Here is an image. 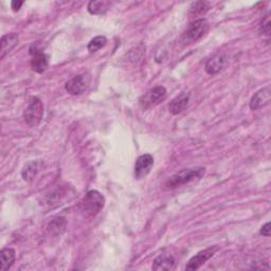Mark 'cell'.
Listing matches in <instances>:
<instances>
[{"label": "cell", "mask_w": 271, "mask_h": 271, "mask_svg": "<svg viewBox=\"0 0 271 271\" xmlns=\"http://www.w3.org/2000/svg\"><path fill=\"white\" fill-rule=\"evenodd\" d=\"M105 205V198L99 191H89L79 204L80 212L86 218H94Z\"/></svg>", "instance_id": "obj_1"}, {"label": "cell", "mask_w": 271, "mask_h": 271, "mask_svg": "<svg viewBox=\"0 0 271 271\" xmlns=\"http://www.w3.org/2000/svg\"><path fill=\"white\" fill-rule=\"evenodd\" d=\"M205 173V169L198 167V168H192V169H184L175 175H173L167 182L166 187L168 189H176L184 184H188L192 181L200 179Z\"/></svg>", "instance_id": "obj_2"}, {"label": "cell", "mask_w": 271, "mask_h": 271, "mask_svg": "<svg viewBox=\"0 0 271 271\" xmlns=\"http://www.w3.org/2000/svg\"><path fill=\"white\" fill-rule=\"evenodd\" d=\"M210 29V25L208 23L207 19L201 18L195 20L194 23H192L187 31L184 32L181 37V41L184 45H191L202 38L205 34L208 33V31Z\"/></svg>", "instance_id": "obj_3"}, {"label": "cell", "mask_w": 271, "mask_h": 271, "mask_svg": "<svg viewBox=\"0 0 271 271\" xmlns=\"http://www.w3.org/2000/svg\"><path fill=\"white\" fill-rule=\"evenodd\" d=\"M44 117V105L38 97H33L24 113V119L30 127L37 126Z\"/></svg>", "instance_id": "obj_4"}, {"label": "cell", "mask_w": 271, "mask_h": 271, "mask_svg": "<svg viewBox=\"0 0 271 271\" xmlns=\"http://www.w3.org/2000/svg\"><path fill=\"white\" fill-rule=\"evenodd\" d=\"M167 97V90L162 86H157V87L150 89L140 99V104L144 110L155 107L159 105L161 102H164Z\"/></svg>", "instance_id": "obj_5"}, {"label": "cell", "mask_w": 271, "mask_h": 271, "mask_svg": "<svg viewBox=\"0 0 271 271\" xmlns=\"http://www.w3.org/2000/svg\"><path fill=\"white\" fill-rule=\"evenodd\" d=\"M88 84V77H86L85 74H80L68 81L65 85V89L71 95H80L87 89Z\"/></svg>", "instance_id": "obj_6"}, {"label": "cell", "mask_w": 271, "mask_h": 271, "mask_svg": "<svg viewBox=\"0 0 271 271\" xmlns=\"http://www.w3.org/2000/svg\"><path fill=\"white\" fill-rule=\"evenodd\" d=\"M219 247H211L205 249L203 251L198 252L196 255L193 256L189 263L186 266V270H197L199 269L202 265L205 264V262L209 261L211 257L214 256V254L218 252Z\"/></svg>", "instance_id": "obj_7"}, {"label": "cell", "mask_w": 271, "mask_h": 271, "mask_svg": "<svg viewBox=\"0 0 271 271\" xmlns=\"http://www.w3.org/2000/svg\"><path fill=\"white\" fill-rule=\"evenodd\" d=\"M154 167V157L151 155L140 156L135 164V177L142 179L148 175V173Z\"/></svg>", "instance_id": "obj_8"}, {"label": "cell", "mask_w": 271, "mask_h": 271, "mask_svg": "<svg viewBox=\"0 0 271 271\" xmlns=\"http://www.w3.org/2000/svg\"><path fill=\"white\" fill-rule=\"evenodd\" d=\"M271 100V89L269 86L267 87L258 90L250 101V108L252 111H257L261 110V108L267 106L270 103Z\"/></svg>", "instance_id": "obj_9"}, {"label": "cell", "mask_w": 271, "mask_h": 271, "mask_svg": "<svg viewBox=\"0 0 271 271\" xmlns=\"http://www.w3.org/2000/svg\"><path fill=\"white\" fill-rule=\"evenodd\" d=\"M32 56V61H31V67L35 72L37 73H44L48 66H49V58L48 56H46L45 53L42 52H31Z\"/></svg>", "instance_id": "obj_10"}, {"label": "cell", "mask_w": 271, "mask_h": 271, "mask_svg": "<svg viewBox=\"0 0 271 271\" xmlns=\"http://www.w3.org/2000/svg\"><path fill=\"white\" fill-rule=\"evenodd\" d=\"M190 101V95L189 93L182 92L178 96H176L175 99H173L171 103L169 104V111L172 115H178L182 113L189 105Z\"/></svg>", "instance_id": "obj_11"}, {"label": "cell", "mask_w": 271, "mask_h": 271, "mask_svg": "<svg viewBox=\"0 0 271 271\" xmlns=\"http://www.w3.org/2000/svg\"><path fill=\"white\" fill-rule=\"evenodd\" d=\"M226 62H227V59L224 54H215V56L210 58L207 61V63H205L204 69L211 75L216 74L225 67Z\"/></svg>", "instance_id": "obj_12"}, {"label": "cell", "mask_w": 271, "mask_h": 271, "mask_svg": "<svg viewBox=\"0 0 271 271\" xmlns=\"http://www.w3.org/2000/svg\"><path fill=\"white\" fill-rule=\"evenodd\" d=\"M176 267V261L174 256L169 253H164L160 254L153 264V269L154 270H174Z\"/></svg>", "instance_id": "obj_13"}, {"label": "cell", "mask_w": 271, "mask_h": 271, "mask_svg": "<svg viewBox=\"0 0 271 271\" xmlns=\"http://www.w3.org/2000/svg\"><path fill=\"white\" fill-rule=\"evenodd\" d=\"M18 34L10 33L2 37V50H0V59H4L8 53L12 51L18 44Z\"/></svg>", "instance_id": "obj_14"}, {"label": "cell", "mask_w": 271, "mask_h": 271, "mask_svg": "<svg viewBox=\"0 0 271 271\" xmlns=\"http://www.w3.org/2000/svg\"><path fill=\"white\" fill-rule=\"evenodd\" d=\"M42 168L41 161H31L25 166V168L21 171V176L24 180L27 182H31L33 180Z\"/></svg>", "instance_id": "obj_15"}, {"label": "cell", "mask_w": 271, "mask_h": 271, "mask_svg": "<svg viewBox=\"0 0 271 271\" xmlns=\"http://www.w3.org/2000/svg\"><path fill=\"white\" fill-rule=\"evenodd\" d=\"M16 258L15 250L12 248H5L0 252V270L6 271L13 266Z\"/></svg>", "instance_id": "obj_16"}, {"label": "cell", "mask_w": 271, "mask_h": 271, "mask_svg": "<svg viewBox=\"0 0 271 271\" xmlns=\"http://www.w3.org/2000/svg\"><path fill=\"white\" fill-rule=\"evenodd\" d=\"M211 4L207 2H197V3H193L190 7L189 11V15L190 17H197L205 14L210 10Z\"/></svg>", "instance_id": "obj_17"}, {"label": "cell", "mask_w": 271, "mask_h": 271, "mask_svg": "<svg viewBox=\"0 0 271 271\" xmlns=\"http://www.w3.org/2000/svg\"><path fill=\"white\" fill-rule=\"evenodd\" d=\"M66 229V221L63 218L54 219L48 226L47 230L50 235H61Z\"/></svg>", "instance_id": "obj_18"}, {"label": "cell", "mask_w": 271, "mask_h": 271, "mask_svg": "<svg viewBox=\"0 0 271 271\" xmlns=\"http://www.w3.org/2000/svg\"><path fill=\"white\" fill-rule=\"evenodd\" d=\"M107 2H90L88 4V11L92 15H102L105 14L108 10Z\"/></svg>", "instance_id": "obj_19"}, {"label": "cell", "mask_w": 271, "mask_h": 271, "mask_svg": "<svg viewBox=\"0 0 271 271\" xmlns=\"http://www.w3.org/2000/svg\"><path fill=\"white\" fill-rule=\"evenodd\" d=\"M107 44V38L105 36H96L88 44V51L90 53H95L100 49L104 48Z\"/></svg>", "instance_id": "obj_20"}, {"label": "cell", "mask_w": 271, "mask_h": 271, "mask_svg": "<svg viewBox=\"0 0 271 271\" xmlns=\"http://www.w3.org/2000/svg\"><path fill=\"white\" fill-rule=\"evenodd\" d=\"M271 23H270V17L267 15L265 19L262 21L261 24V32L265 35H270V30H271Z\"/></svg>", "instance_id": "obj_21"}, {"label": "cell", "mask_w": 271, "mask_h": 271, "mask_svg": "<svg viewBox=\"0 0 271 271\" xmlns=\"http://www.w3.org/2000/svg\"><path fill=\"white\" fill-rule=\"evenodd\" d=\"M261 234L264 235V236H267V237L270 236V223H267L266 225H264V226L262 227V229H261Z\"/></svg>", "instance_id": "obj_22"}, {"label": "cell", "mask_w": 271, "mask_h": 271, "mask_svg": "<svg viewBox=\"0 0 271 271\" xmlns=\"http://www.w3.org/2000/svg\"><path fill=\"white\" fill-rule=\"evenodd\" d=\"M23 4H24L23 2H12L11 3V8H12L13 11H15L16 12V11H18L20 9V7L23 6Z\"/></svg>", "instance_id": "obj_23"}]
</instances>
